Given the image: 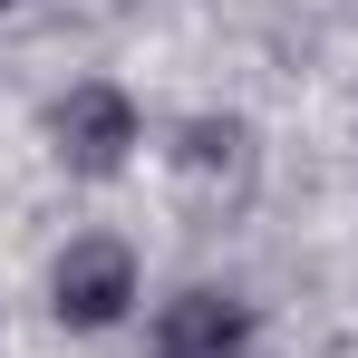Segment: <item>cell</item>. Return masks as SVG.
Instances as JSON below:
<instances>
[{
  "label": "cell",
  "mask_w": 358,
  "mask_h": 358,
  "mask_svg": "<svg viewBox=\"0 0 358 358\" xmlns=\"http://www.w3.org/2000/svg\"><path fill=\"white\" fill-rule=\"evenodd\" d=\"M126 300H136V252L126 242L87 233V242H68L59 262H49V310H59L68 329H117Z\"/></svg>",
  "instance_id": "6da1fadb"
},
{
  "label": "cell",
  "mask_w": 358,
  "mask_h": 358,
  "mask_svg": "<svg viewBox=\"0 0 358 358\" xmlns=\"http://www.w3.org/2000/svg\"><path fill=\"white\" fill-rule=\"evenodd\" d=\"M49 136H59V165H78V175H117L126 145H136V107H126V87L87 78V87H68L59 107H49Z\"/></svg>",
  "instance_id": "7a4b0ae2"
},
{
  "label": "cell",
  "mask_w": 358,
  "mask_h": 358,
  "mask_svg": "<svg viewBox=\"0 0 358 358\" xmlns=\"http://www.w3.org/2000/svg\"><path fill=\"white\" fill-rule=\"evenodd\" d=\"M155 358H252V320L223 291H184L155 320Z\"/></svg>",
  "instance_id": "3957f363"
}]
</instances>
